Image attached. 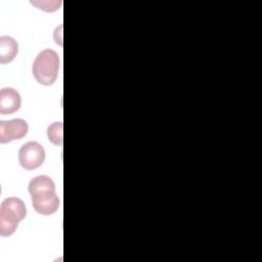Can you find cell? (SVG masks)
I'll return each instance as SVG.
<instances>
[{
  "label": "cell",
  "instance_id": "obj_9",
  "mask_svg": "<svg viewBox=\"0 0 262 262\" xmlns=\"http://www.w3.org/2000/svg\"><path fill=\"white\" fill-rule=\"evenodd\" d=\"M47 137L48 139L55 145L62 144V123L55 122L51 124L47 129Z\"/></svg>",
  "mask_w": 262,
  "mask_h": 262
},
{
  "label": "cell",
  "instance_id": "obj_4",
  "mask_svg": "<svg viewBox=\"0 0 262 262\" xmlns=\"http://www.w3.org/2000/svg\"><path fill=\"white\" fill-rule=\"evenodd\" d=\"M29 131L28 123L23 119L0 121V142L7 143L21 139Z\"/></svg>",
  "mask_w": 262,
  "mask_h": 262
},
{
  "label": "cell",
  "instance_id": "obj_7",
  "mask_svg": "<svg viewBox=\"0 0 262 262\" xmlns=\"http://www.w3.org/2000/svg\"><path fill=\"white\" fill-rule=\"evenodd\" d=\"M28 189L31 198H35L55 192V184L49 176L39 175L31 179Z\"/></svg>",
  "mask_w": 262,
  "mask_h": 262
},
{
  "label": "cell",
  "instance_id": "obj_5",
  "mask_svg": "<svg viewBox=\"0 0 262 262\" xmlns=\"http://www.w3.org/2000/svg\"><path fill=\"white\" fill-rule=\"evenodd\" d=\"M21 104L19 93L11 88L5 87L0 91V114L10 115L17 112Z\"/></svg>",
  "mask_w": 262,
  "mask_h": 262
},
{
  "label": "cell",
  "instance_id": "obj_3",
  "mask_svg": "<svg viewBox=\"0 0 262 262\" xmlns=\"http://www.w3.org/2000/svg\"><path fill=\"white\" fill-rule=\"evenodd\" d=\"M45 160V150L37 141H29L21 145L18 151V162L26 170H35L42 166Z\"/></svg>",
  "mask_w": 262,
  "mask_h": 262
},
{
  "label": "cell",
  "instance_id": "obj_2",
  "mask_svg": "<svg viewBox=\"0 0 262 262\" xmlns=\"http://www.w3.org/2000/svg\"><path fill=\"white\" fill-rule=\"evenodd\" d=\"M26 215L27 208L20 199L15 196L5 199L0 207V234L2 236L11 235Z\"/></svg>",
  "mask_w": 262,
  "mask_h": 262
},
{
  "label": "cell",
  "instance_id": "obj_8",
  "mask_svg": "<svg viewBox=\"0 0 262 262\" xmlns=\"http://www.w3.org/2000/svg\"><path fill=\"white\" fill-rule=\"evenodd\" d=\"M18 52L17 42L9 36L0 37V62L8 63L12 61Z\"/></svg>",
  "mask_w": 262,
  "mask_h": 262
},
{
  "label": "cell",
  "instance_id": "obj_1",
  "mask_svg": "<svg viewBox=\"0 0 262 262\" xmlns=\"http://www.w3.org/2000/svg\"><path fill=\"white\" fill-rule=\"evenodd\" d=\"M59 56L49 48L42 50L35 58L32 67V73L36 81L44 86L52 85L58 75Z\"/></svg>",
  "mask_w": 262,
  "mask_h": 262
},
{
  "label": "cell",
  "instance_id": "obj_6",
  "mask_svg": "<svg viewBox=\"0 0 262 262\" xmlns=\"http://www.w3.org/2000/svg\"><path fill=\"white\" fill-rule=\"evenodd\" d=\"M32 205L35 211L41 215H51L59 207V199L56 192L32 198Z\"/></svg>",
  "mask_w": 262,
  "mask_h": 262
}]
</instances>
